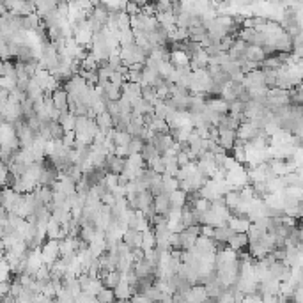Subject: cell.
<instances>
[{
	"label": "cell",
	"mask_w": 303,
	"mask_h": 303,
	"mask_svg": "<svg viewBox=\"0 0 303 303\" xmlns=\"http://www.w3.org/2000/svg\"><path fill=\"white\" fill-rule=\"evenodd\" d=\"M59 255H61V250H59V239H55V238H48V241H45L41 245V259H43V262L50 266L51 262L55 261Z\"/></svg>",
	"instance_id": "6da1fadb"
},
{
	"label": "cell",
	"mask_w": 303,
	"mask_h": 303,
	"mask_svg": "<svg viewBox=\"0 0 303 303\" xmlns=\"http://www.w3.org/2000/svg\"><path fill=\"white\" fill-rule=\"evenodd\" d=\"M193 250L199 257L202 255H207V254H215L216 252V241L213 238H207V236H199L195 238V245H193Z\"/></svg>",
	"instance_id": "7a4b0ae2"
},
{
	"label": "cell",
	"mask_w": 303,
	"mask_h": 303,
	"mask_svg": "<svg viewBox=\"0 0 303 303\" xmlns=\"http://www.w3.org/2000/svg\"><path fill=\"white\" fill-rule=\"evenodd\" d=\"M149 142L154 145L156 153L161 156V154L169 149V147H172V144H174V139H172V135H170V133H154L153 139H151Z\"/></svg>",
	"instance_id": "3957f363"
},
{
	"label": "cell",
	"mask_w": 303,
	"mask_h": 303,
	"mask_svg": "<svg viewBox=\"0 0 303 303\" xmlns=\"http://www.w3.org/2000/svg\"><path fill=\"white\" fill-rule=\"evenodd\" d=\"M121 239H123V243H126V247L129 250H133V248H139L142 245V232L137 231V229H126Z\"/></svg>",
	"instance_id": "277c9868"
},
{
	"label": "cell",
	"mask_w": 303,
	"mask_h": 303,
	"mask_svg": "<svg viewBox=\"0 0 303 303\" xmlns=\"http://www.w3.org/2000/svg\"><path fill=\"white\" fill-rule=\"evenodd\" d=\"M51 101H53V107L61 112H66L67 110V93L62 89V85H59L57 89L51 91Z\"/></svg>",
	"instance_id": "5b68a950"
},
{
	"label": "cell",
	"mask_w": 303,
	"mask_h": 303,
	"mask_svg": "<svg viewBox=\"0 0 303 303\" xmlns=\"http://www.w3.org/2000/svg\"><path fill=\"white\" fill-rule=\"evenodd\" d=\"M227 247L232 248V250H236V252H239V250H243V248L248 245V236L247 232H234L229 239H227L225 243Z\"/></svg>",
	"instance_id": "8992f818"
},
{
	"label": "cell",
	"mask_w": 303,
	"mask_h": 303,
	"mask_svg": "<svg viewBox=\"0 0 303 303\" xmlns=\"http://www.w3.org/2000/svg\"><path fill=\"white\" fill-rule=\"evenodd\" d=\"M227 225L231 227L234 232H247L248 227H250V220H248L247 216L231 215L229 216V220H227Z\"/></svg>",
	"instance_id": "52a82bcc"
},
{
	"label": "cell",
	"mask_w": 303,
	"mask_h": 303,
	"mask_svg": "<svg viewBox=\"0 0 303 303\" xmlns=\"http://www.w3.org/2000/svg\"><path fill=\"white\" fill-rule=\"evenodd\" d=\"M144 117L142 115H137V113H131L129 115V123H128V128H126V131H128L131 137H140V133H142V129H144Z\"/></svg>",
	"instance_id": "ba28073f"
},
{
	"label": "cell",
	"mask_w": 303,
	"mask_h": 303,
	"mask_svg": "<svg viewBox=\"0 0 303 303\" xmlns=\"http://www.w3.org/2000/svg\"><path fill=\"white\" fill-rule=\"evenodd\" d=\"M218 144L223 147L225 151H232V145H234V140L238 139L236 131L234 129H218Z\"/></svg>",
	"instance_id": "9c48e42d"
},
{
	"label": "cell",
	"mask_w": 303,
	"mask_h": 303,
	"mask_svg": "<svg viewBox=\"0 0 303 303\" xmlns=\"http://www.w3.org/2000/svg\"><path fill=\"white\" fill-rule=\"evenodd\" d=\"M206 108V99L201 94H190V99H188V108L186 112L188 113H202Z\"/></svg>",
	"instance_id": "30bf717a"
},
{
	"label": "cell",
	"mask_w": 303,
	"mask_h": 303,
	"mask_svg": "<svg viewBox=\"0 0 303 303\" xmlns=\"http://www.w3.org/2000/svg\"><path fill=\"white\" fill-rule=\"evenodd\" d=\"M154 211L158 213V215H165L167 216V213H169L170 209V201H169V193H159V195H154Z\"/></svg>",
	"instance_id": "8fae6325"
},
{
	"label": "cell",
	"mask_w": 303,
	"mask_h": 303,
	"mask_svg": "<svg viewBox=\"0 0 303 303\" xmlns=\"http://www.w3.org/2000/svg\"><path fill=\"white\" fill-rule=\"evenodd\" d=\"M207 300V293L202 284H193L190 291L186 293V302H204Z\"/></svg>",
	"instance_id": "7c38bea8"
},
{
	"label": "cell",
	"mask_w": 303,
	"mask_h": 303,
	"mask_svg": "<svg viewBox=\"0 0 303 303\" xmlns=\"http://www.w3.org/2000/svg\"><path fill=\"white\" fill-rule=\"evenodd\" d=\"M113 294H115V300H129L131 294H133V291H131V286L121 277V282L113 287Z\"/></svg>",
	"instance_id": "4fadbf2b"
},
{
	"label": "cell",
	"mask_w": 303,
	"mask_h": 303,
	"mask_svg": "<svg viewBox=\"0 0 303 303\" xmlns=\"http://www.w3.org/2000/svg\"><path fill=\"white\" fill-rule=\"evenodd\" d=\"M169 201L170 206H174V207H183L188 202V193L183 191L181 188H175L169 193Z\"/></svg>",
	"instance_id": "5bb4252c"
},
{
	"label": "cell",
	"mask_w": 303,
	"mask_h": 303,
	"mask_svg": "<svg viewBox=\"0 0 303 303\" xmlns=\"http://www.w3.org/2000/svg\"><path fill=\"white\" fill-rule=\"evenodd\" d=\"M264 51L262 47H257V45H247L245 48V59L247 61H254V62H262L264 61Z\"/></svg>",
	"instance_id": "9a60e30c"
},
{
	"label": "cell",
	"mask_w": 303,
	"mask_h": 303,
	"mask_svg": "<svg viewBox=\"0 0 303 303\" xmlns=\"http://www.w3.org/2000/svg\"><path fill=\"white\" fill-rule=\"evenodd\" d=\"M234 234V231H232L231 227L227 225V222L225 223H222V225L215 227V234H213V239L218 243H227V239Z\"/></svg>",
	"instance_id": "2e32d148"
},
{
	"label": "cell",
	"mask_w": 303,
	"mask_h": 303,
	"mask_svg": "<svg viewBox=\"0 0 303 303\" xmlns=\"http://www.w3.org/2000/svg\"><path fill=\"white\" fill-rule=\"evenodd\" d=\"M99 87L103 89V93L107 94L108 99H119V98H121V87H119V85H115V83H112L110 80L103 82Z\"/></svg>",
	"instance_id": "e0dca14e"
},
{
	"label": "cell",
	"mask_w": 303,
	"mask_h": 303,
	"mask_svg": "<svg viewBox=\"0 0 303 303\" xmlns=\"http://www.w3.org/2000/svg\"><path fill=\"white\" fill-rule=\"evenodd\" d=\"M169 61L175 66H185V64H188V61H190V57H188V53L183 50H170V57Z\"/></svg>",
	"instance_id": "ac0fdd59"
},
{
	"label": "cell",
	"mask_w": 303,
	"mask_h": 303,
	"mask_svg": "<svg viewBox=\"0 0 303 303\" xmlns=\"http://www.w3.org/2000/svg\"><path fill=\"white\" fill-rule=\"evenodd\" d=\"M129 115H131V113H117V115H113L112 117V128L119 129V131H126L128 123H129Z\"/></svg>",
	"instance_id": "d6986e66"
},
{
	"label": "cell",
	"mask_w": 303,
	"mask_h": 303,
	"mask_svg": "<svg viewBox=\"0 0 303 303\" xmlns=\"http://www.w3.org/2000/svg\"><path fill=\"white\" fill-rule=\"evenodd\" d=\"M163 159V165H165V174H170V175H175V172L179 170V163H177V159L175 156H161Z\"/></svg>",
	"instance_id": "ffe728a7"
},
{
	"label": "cell",
	"mask_w": 303,
	"mask_h": 303,
	"mask_svg": "<svg viewBox=\"0 0 303 303\" xmlns=\"http://www.w3.org/2000/svg\"><path fill=\"white\" fill-rule=\"evenodd\" d=\"M119 282H121V273H119L117 270H112V271H108L107 275L103 277V284H105V287L113 289Z\"/></svg>",
	"instance_id": "44dd1931"
},
{
	"label": "cell",
	"mask_w": 303,
	"mask_h": 303,
	"mask_svg": "<svg viewBox=\"0 0 303 303\" xmlns=\"http://www.w3.org/2000/svg\"><path fill=\"white\" fill-rule=\"evenodd\" d=\"M161 183H163V188H165V193H170L172 190H175V188H179V181L175 179L174 175L170 174H161Z\"/></svg>",
	"instance_id": "7402d4cb"
},
{
	"label": "cell",
	"mask_w": 303,
	"mask_h": 303,
	"mask_svg": "<svg viewBox=\"0 0 303 303\" xmlns=\"http://www.w3.org/2000/svg\"><path fill=\"white\" fill-rule=\"evenodd\" d=\"M80 69H85V71H94V69H98V61H96V57H94L91 51H89L87 55L80 61Z\"/></svg>",
	"instance_id": "603a6c76"
},
{
	"label": "cell",
	"mask_w": 303,
	"mask_h": 303,
	"mask_svg": "<svg viewBox=\"0 0 303 303\" xmlns=\"http://www.w3.org/2000/svg\"><path fill=\"white\" fill-rule=\"evenodd\" d=\"M206 108H211V110L220 112V113H227V101H223L222 98L206 99Z\"/></svg>",
	"instance_id": "cb8c5ba5"
},
{
	"label": "cell",
	"mask_w": 303,
	"mask_h": 303,
	"mask_svg": "<svg viewBox=\"0 0 303 303\" xmlns=\"http://www.w3.org/2000/svg\"><path fill=\"white\" fill-rule=\"evenodd\" d=\"M47 236L55 238V239L61 238V223H59L55 218H51V215H50V220H48V223H47Z\"/></svg>",
	"instance_id": "d4e9b609"
},
{
	"label": "cell",
	"mask_w": 303,
	"mask_h": 303,
	"mask_svg": "<svg viewBox=\"0 0 303 303\" xmlns=\"http://www.w3.org/2000/svg\"><path fill=\"white\" fill-rule=\"evenodd\" d=\"M154 245H156V239H154V232L153 229H147V231L142 232V245H140V248L142 250H149V248H154Z\"/></svg>",
	"instance_id": "484cf974"
},
{
	"label": "cell",
	"mask_w": 303,
	"mask_h": 303,
	"mask_svg": "<svg viewBox=\"0 0 303 303\" xmlns=\"http://www.w3.org/2000/svg\"><path fill=\"white\" fill-rule=\"evenodd\" d=\"M48 131H50L51 140H61L62 135H64V128L61 126V123L59 121H51V119L48 123Z\"/></svg>",
	"instance_id": "4316f807"
},
{
	"label": "cell",
	"mask_w": 303,
	"mask_h": 303,
	"mask_svg": "<svg viewBox=\"0 0 303 303\" xmlns=\"http://www.w3.org/2000/svg\"><path fill=\"white\" fill-rule=\"evenodd\" d=\"M115 300V294H113V289H110V287H101L96 293V302H99V303H110V302H113Z\"/></svg>",
	"instance_id": "83f0119b"
},
{
	"label": "cell",
	"mask_w": 303,
	"mask_h": 303,
	"mask_svg": "<svg viewBox=\"0 0 303 303\" xmlns=\"http://www.w3.org/2000/svg\"><path fill=\"white\" fill-rule=\"evenodd\" d=\"M96 236V225H83L80 227V232H78V238L83 239V241L91 243Z\"/></svg>",
	"instance_id": "f1b7e54d"
},
{
	"label": "cell",
	"mask_w": 303,
	"mask_h": 303,
	"mask_svg": "<svg viewBox=\"0 0 303 303\" xmlns=\"http://www.w3.org/2000/svg\"><path fill=\"white\" fill-rule=\"evenodd\" d=\"M195 238L197 236H191V234H188L186 231H181L179 232L181 248H183V250H190V248H193V245H195Z\"/></svg>",
	"instance_id": "f546056e"
},
{
	"label": "cell",
	"mask_w": 303,
	"mask_h": 303,
	"mask_svg": "<svg viewBox=\"0 0 303 303\" xmlns=\"http://www.w3.org/2000/svg\"><path fill=\"white\" fill-rule=\"evenodd\" d=\"M140 156L144 158V161H147V163H149L154 156H159V154L156 153V149H154V145L151 144V142H144L142 149H140Z\"/></svg>",
	"instance_id": "4dcf8cb0"
},
{
	"label": "cell",
	"mask_w": 303,
	"mask_h": 303,
	"mask_svg": "<svg viewBox=\"0 0 303 303\" xmlns=\"http://www.w3.org/2000/svg\"><path fill=\"white\" fill-rule=\"evenodd\" d=\"M149 128L153 129V131H156V133H169V124H167V121L165 119H158V117H153V121H151Z\"/></svg>",
	"instance_id": "1f68e13d"
},
{
	"label": "cell",
	"mask_w": 303,
	"mask_h": 303,
	"mask_svg": "<svg viewBox=\"0 0 303 303\" xmlns=\"http://www.w3.org/2000/svg\"><path fill=\"white\" fill-rule=\"evenodd\" d=\"M131 43H135V36L131 29L119 31V47H126V45H131Z\"/></svg>",
	"instance_id": "d6a6232c"
},
{
	"label": "cell",
	"mask_w": 303,
	"mask_h": 303,
	"mask_svg": "<svg viewBox=\"0 0 303 303\" xmlns=\"http://www.w3.org/2000/svg\"><path fill=\"white\" fill-rule=\"evenodd\" d=\"M142 145H144V140L140 139V137H131V140H129L128 145H126V149H128V154H131V153H140Z\"/></svg>",
	"instance_id": "836d02e7"
},
{
	"label": "cell",
	"mask_w": 303,
	"mask_h": 303,
	"mask_svg": "<svg viewBox=\"0 0 303 303\" xmlns=\"http://www.w3.org/2000/svg\"><path fill=\"white\" fill-rule=\"evenodd\" d=\"M124 29H131V27H129V15L124 13V11H121V13H119V31H124Z\"/></svg>",
	"instance_id": "e575fe53"
},
{
	"label": "cell",
	"mask_w": 303,
	"mask_h": 303,
	"mask_svg": "<svg viewBox=\"0 0 303 303\" xmlns=\"http://www.w3.org/2000/svg\"><path fill=\"white\" fill-rule=\"evenodd\" d=\"M124 13H128L129 16L139 15V13H140V5H137L135 2L128 0V2H126V5H124Z\"/></svg>",
	"instance_id": "d590c367"
},
{
	"label": "cell",
	"mask_w": 303,
	"mask_h": 303,
	"mask_svg": "<svg viewBox=\"0 0 303 303\" xmlns=\"http://www.w3.org/2000/svg\"><path fill=\"white\" fill-rule=\"evenodd\" d=\"M107 112L110 113V115H117L119 113V103L117 99H107Z\"/></svg>",
	"instance_id": "8d00e7d4"
},
{
	"label": "cell",
	"mask_w": 303,
	"mask_h": 303,
	"mask_svg": "<svg viewBox=\"0 0 303 303\" xmlns=\"http://www.w3.org/2000/svg\"><path fill=\"white\" fill-rule=\"evenodd\" d=\"M175 159H177L179 167H183V165H186L188 161H191L190 156H188V153H186V151H179V153L175 154Z\"/></svg>",
	"instance_id": "74e56055"
},
{
	"label": "cell",
	"mask_w": 303,
	"mask_h": 303,
	"mask_svg": "<svg viewBox=\"0 0 303 303\" xmlns=\"http://www.w3.org/2000/svg\"><path fill=\"white\" fill-rule=\"evenodd\" d=\"M108 80H110V82H112V83H115V85H119V87H121V83L124 82V77H123V75H121V73H119V71H112V75H110V78H108Z\"/></svg>",
	"instance_id": "f35d334b"
},
{
	"label": "cell",
	"mask_w": 303,
	"mask_h": 303,
	"mask_svg": "<svg viewBox=\"0 0 303 303\" xmlns=\"http://www.w3.org/2000/svg\"><path fill=\"white\" fill-rule=\"evenodd\" d=\"M113 154H115V156H121V158H126V156H128V149H126V145H115V147H113Z\"/></svg>",
	"instance_id": "ab89813d"
},
{
	"label": "cell",
	"mask_w": 303,
	"mask_h": 303,
	"mask_svg": "<svg viewBox=\"0 0 303 303\" xmlns=\"http://www.w3.org/2000/svg\"><path fill=\"white\" fill-rule=\"evenodd\" d=\"M131 2H135L137 5H140V7H142V5H145L147 2H151V0H131Z\"/></svg>",
	"instance_id": "60d3db41"
},
{
	"label": "cell",
	"mask_w": 303,
	"mask_h": 303,
	"mask_svg": "<svg viewBox=\"0 0 303 303\" xmlns=\"http://www.w3.org/2000/svg\"><path fill=\"white\" fill-rule=\"evenodd\" d=\"M21 2H34V0H21Z\"/></svg>",
	"instance_id": "b9f144b4"
}]
</instances>
